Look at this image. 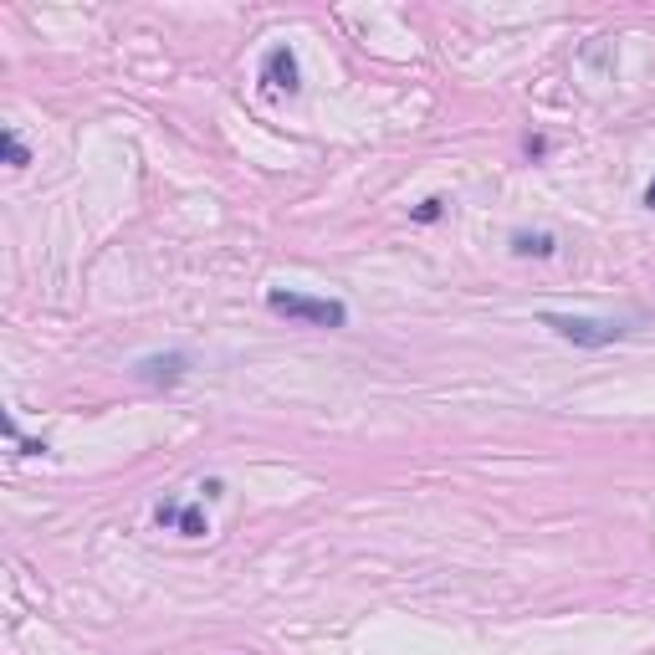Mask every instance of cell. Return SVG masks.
<instances>
[{
  "label": "cell",
  "mask_w": 655,
  "mask_h": 655,
  "mask_svg": "<svg viewBox=\"0 0 655 655\" xmlns=\"http://www.w3.org/2000/svg\"><path fill=\"white\" fill-rule=\"evenodd\" d=\"M200 492H205V497H221V492H226V482H221V476H210V482H200Z\"/></svg>",
  "instance_id": "obj_10"
},
{
  "label": "cell",
  "mask_w": 655,
  "mask_h": 655,
  "mask_svg": "<svg viewBox=\"0 0 655 655\" xmlns=\"http://www.w3.org/2000/svg\"><path fill=\"white\" fill-rule=\"evenodd\" d=\"M267 308L277 318H292V323H308V328H343L348 323V308L338 297H308V292H282L272 287L267 292Z\"/></svg>",
  "instance_id": "obj_1"
},
{
  "label": "cell",
  "mask_w": 655,
  "mask_h": 655,
  "mask_svg": "<svg viewBox=\"0 0 655 655\" xmlns=\"http://www.w3.org/2000/svg\"><path fill=\"white\" fill-rule=\"evenodd\" d=\"M134 374H139V384H154V389H174L185 374H190V359L185 354H149V359H139L134 364Z\"/></svg>",
  "instance_id": "obj_3"
},
{
  "label": "cell",
  "mask_w": 655,
  "mask_h": 655,
  "mask_svg": "<svg viewBox=\"0 0 655 655\" xmlns=\"http://www.w3.org/2000/svg\"><path fill=\"white\" fill-rule=\"evenodd\" d=\"M645 205H650V210H655V180H650V185H645Z\"/></svg>",
  "instance_id": "obj_11"
},
{
  "label": "cell",
  "mask_w": 655,
  "mask_h": 655,
  "mask_svg": "<svg viewBox=\"0 0 655 655\" xmlns=\"http://www.w3.org/2000/svg\"><path fill=\"white\" fill-rule=\"evenodd\" d=\"M261 82H267L272 93H297V87H302L297 52H292V47H272V52H267V62H261Z\"/></svg>",
  "instance_id": "obj_4"
},
{
  "label": "cell",
  "mask_w": 655,
  "mask_h": 655,
  "mask_svg": "<svg viewBox=\"0 0 655 655\" xmlns=\"http://www.w3.org/2000/svg\"><path fill=\"white\" fill-rule=\"evenodd\" d=\"M543 328H553L563 343H579V348H604L630 333L625 318H574V313H543Z\"/></svg>",
  "instance_id": "obj_2"
},
{
  "label": "cell",
  "mask_w": 655,
  "mask_h": 655,
  "mask_svg": "<svg viewBox=\"0 0 655 655\" xmlns=\"http://www.w3.org/2000/svg\"><path fill=\"white\" fill-rule=\"evenodd\" d=\"M435 215H441V200H425V205L415 210V221H435Z\"/></svg>",
  "instance_id": "obj_9"
},
{
  "label": "cell",
  "mask_w": 655,
  "mask_h": 655,
  "mask_svg": "<svg viewBox=\"0 0 655 655\" xmlns=\"http://www.w3.org/2000/svg\"><path fill=\"white\" fill-rule=\"evenodd\" d=\"M154 522H159V528H180V502H159Z\"/></svg>",
  "instance_id": "obj_8"
},
{
  "label": "cell",
  "mask_w": 655,
  "mask_h": 655,
  "mask_svg": "<svg viewBox=\"0 0 655 655\" xmlns=\"http://www.w3.org/2000/svg\"><path fill=\"white\" fill-rule=\"evenodd\" d=\"M553 246H558V241H553L548 231H517V236H512V251H517V256H553Z\"/></svg>",
  "instance_id": "obj_5"
},
{
  "label": "cell",
  "mask_w": 655,
  "mask_h": 655,
  "mask_svg": "<svg viewBox=\"0 0 655 655\" xmlns=\"http://www.w3.org/2000/svg\"><path fill=\"white\" fill-rule=\"evenodd\" d=\"M180 533H185V538H205V533H210V522H205L200 507H180Z\"/></svg>",
  "instance_id": "obj_7"
},
{
  "label": "cell",
  "mask_w": 655,
  "mask_h": 655,
  "mask_svg": "<svg viewBox=\"0 0 655 655\" xmlns=\"http://www.w3.org/2000/svg\"><path fill=\"white\" fill-rule=\"evenodd\" d=\"M0 149H6V164H11V169H26V164H31L26 144L16 139V128H6V134H0Z\"/></svg>",
  "instance_id": "obj_6"
}]
</instances>
